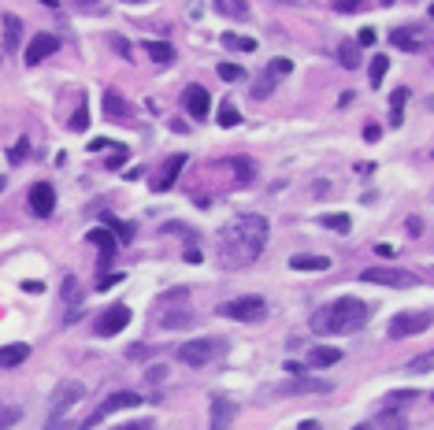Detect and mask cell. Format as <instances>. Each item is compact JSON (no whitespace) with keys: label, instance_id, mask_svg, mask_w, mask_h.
I'll list each match as a JSON object with an SVG mask.
<instances>
[{"label":"cell","instance_id":"1","mask_svg":"<svg viewBox=\"0 0 434 430\" xmlns=\"http://www.w3.org/2000/svg\"><path fill=\"white\" fill-rule=\"evenodd\" d=\"M267 226L264 215H242L238 223H230L219 230V252H223V263L227 267H242V263H253L256 256L264 252L267 245Z\"/></svg>","mask_w":434,"mask_h":430},{"label":"cell","instance_id":"2","mask_svg":"<svg viewBox=\"0 0 434 430\" xmlns=\"http://www.w3.org/2000/svg\"><path fill=\"white\" fill-rule=\"evenodd\" d=\"M367 319H372V312H367V304L360 297H338L330 300V304H323L316 315H312V331L330 337V334H356L367 326Z\"/></svg>","mask_w":434,"mask_h":430},{"label":"cell","instance_id":"3","mask_svg":"<svg viewBox=\"0 0 434 430\" xmlns=\"http://www.w3.org/2000/svg\"><path fill=\"white\" fill-rule=\"evenodd\" d=\"M82 397H86V386H82V382H75V379L60 382L56 393H52V411H49V423H45V430H63V416H67V411L75 408Z\"/></svg>","mask_w":434,"mask_h":430},{"label":"cell","instance_id":"4","mask_svg":"<svg viewBox=\"0 0 434 430\" xmlns=\"http://www.w3.org/2000/svg\"><path fill=\"white\" fill-rule=\"evenodd\" d=\"M219 315L223 319H234V323H260L267 315V300L264 297H234L227 304H219Z\"/></svg>","mask_w":434,"mask_h":430},{"label":"cell","instance_id":"5","mask_svg":"<svg viewBox=\"0 0 434 430\" xmlns=\"http://www.w3.org/2000/svg\"><path fill=\"white\" fill-rule=\"evenodd\" d=\"M286 75H293V63L286 60V56H275V60L260 71V78L253 82V97H256V100H267V97L275 93V89L282 86Z\"/></svg>","mask_w":434,"mask_h":430},{"label":"cell","instance_id":"6","mask_svg":"<svg viewBox=\"0 0 434 430\" xmlns=\"http://www.w3.org/2000/svg\"><path fill=\"white\" fill-rule=\"evenodd\" d=\"M219 353H223V342H219V337H201V342H182L174 356H179L182 363H190V368H205Z\"/></svg>","mask_w":434,"mask_h":430},{"label":"cell","instance_id":"7","mask_svg":"<svg viewBox=\"0 0 434 430\" xmlns=\"http://www.w3.org/2000/svg\"><path fill=\"white\" fill-rule=\"evenodd\" d=\"M141 405V393H130V390H119V393H112V397L104 401V405H100L93 416L86 419V423H78L75 430H93L97 423H104L108 416H115V411H123V408H137Z\"/></svg>","mask_w":434,"mask_h":430},{"label":"cell","instance_id":"8","mask_svg":"<svg viewBox=\"0 0 434 430\" xmlns=\"http://www.w3.org/2000/svg\"><path fill=\"white\" fill-rule=\"evenodd\" d=\"M360 282H375V286H393V289H412L415 274L412 271H401V267H367L364 274H360Z\"/></svg>","mask_w":434,"mask_h":430},{"label":"cell","instance_id":"9","mask_svg":"<svg viewBox=\"0 0 434 430\" xmlns=\"http://www.w3.org/2000/svg\"><path fill=\"white\" fill-rule=\"evenodd\" d=\"M434 323V312H401L390 319V337H412V334H423L427 326Z\"/></svg>","mask_w":434,"mask_h":430},{"label":"cell","instance_id":"10","mask_svg":"<svg viewBox=\"0 0 434 430\" xmlns=\"http://www.w3.org/2000/svg\"><path fill=\"white\" fill-rule=\"evenodd\" d=\"M182 108H186V115H190V119L205 123V119L212 115V97H208V89L201 86V82L186 86V93H182Z\"/></svg>","mask_w":434,"mask_h":430},{"label":"cell","instance_id":"11","mask_svg":"<svg viewBox=\"0 0 434 430\" xmlns=\"http://www.w3.org/2000/svg\"><path fill=\"white\" fill-rule=\"evenodd\" d=\"M26 200H30V212L38 215V219H49L52 208H56V189H52L49 182H38V186H30Z\"/></svg>","mask_w":434,"mask_h":430},{"label":"cell","instance_id":"12","mask_svg":"<svg viewBox=\"0 0 434 430\" xmlns=\"http://www.w3.org/2000/svg\"><path fill=\"white\" fill-rule=\"evenodd\" d=\"M126 323H130V308H126V304H115V308H108V312L97 319V334H100V337H112V334H119V331H126Z\"/></svg>","mask_w":434,"mask_h":430},{"label":"cell","instance_id":"13","mask_svg":"<svg viewBox=\"0 0 434 430\" xmlns=\"http://www.w3.org/2000/svg\"><path fill=\"white\" fill-rule=\"evenodd\" d=\"M56 49H60V41L52 38V34H38V38L26 45V56H23V60H26V67H38V63H41V60H49Z\"/></svg>","mask_w":434,"mask_h":430},{"label":"cell","instance_id":"14","mask_svg":"<svg viewBox=\"0 0 434 430\" xmlns=\"http://www.w3.org/2000/svg\"><path fill=\"white\" fill-rule=\"evenodd\" d=\"M334 386H330L327 379H293V382H282L279 393H286V397H301V393H330Z\"/></svg>","mask_w":434,"mask_h":430},{"label":"cell","instance_id":"15","mask_svg":"<svg viewBox=\"0 0 434 430\" xmlns=\"http://www.w3.org/2000/svg\"><path fill=\"white\" fill-rule=\"evenodd\" d=\"M182 163H186V156H182V152L163 163V167H160V175L152 178V189H156V193H168L174 182H179V175H182Z\"/></svg>","mask_w":434,"mask_h":430},{"label":"cell","instance_id":"16","mask_svg":"<svg viewBox=\"0 0 434 430\" xmlns=\"http://www.w3.org/2000/svg\"><path fill=\"white\" fill-rule=\"evenodd\" d=\"M234 401L227 397H212V423L208 430H230V423H234Z\"/></svg>","mask_w":434,"mask_h":430},{"label":"cell","instance_id":"17","mask_svg":"<svg viewBox=\"0 0 434 430\" xmlns=\"http://www.w3.org/2000/svg\"><path fill=\"white\" fill-rule=\"evenodd\" d=\"M308 363L312 368H334V363H341V349H334V345H316V349L308 353Z\"/></svg>","mask_w":434,"mask_h":430},{"label":"cell","instance_id":"18","mask_svg":"<svg viewBox=\"0 0 434 430\" xmlns=\"http://www.w3.org/2000/svg\"><path fill=\"white\" fill-rule=\"evenodd\" d=\"M26 356H30V345H23V342L4 345V349H0V368H4V371H12V368H19Z\"/></svg>","mask_w":434,"mask_h":430},{"label":"cell","instance_id":"19","mask_svg":"<svg viewBox=\"0 0 434 430\" xmlns=\"http://www.w3.org/2000/svg\"><path fill=\"white\" fill-rule=\"evenodd\" d=\"M86 241H89V245H97V249H104L108 256H115V252H119V237H112V230H108V226H93V230L86 234Z\"/></svg>","mask_w":434,"mask_h":430},{"label":"cell","instance_id":"20","mask_svg":"<svg viewBox=\"0 0 434 430\" xmlns=\"http://www.w3.org/2000/svg\"><path fill=\"white\" fill-rule=\"evenodd\" d=\"M23 45V23L19 15H4V49L8 52H19Z\"/></svg>","mask_w":434,"mask_h":430},{"label":"cell","instance_id":"21","mask_svg":"<svg viewBox=\"0 0 434 430\" xmlns=\"http://www.w3.org/2000/svg\"><path fill=\"white\" fill-rule=\"evenodd\" d=\"M163 234H182V237H186V260H190V263H201L197 234H193V230H186L182 223H168V226H163Z\"/></svg>","mask_w":434,"mask_h":430},{"label":"cell","instance_id":"22","mask_svg":"<svg viewBox=\"0 0 434 430\" xmlns=\"http://www.w3.org/2000/svg\"><path fill=\"white\" fill-rule=\"evenodd\" d=\"M104 115L108 119H130V104L123 100V93L108 89V93H104Z\"/></svg>","mask_w":434,"mask_h":430},{"label":"cell","instance_id":"23","mask_svg":"<svg viewBox=\"0 0 434 430\" xmlns=\"http://www.w3.org/2000/svg\"><path fill=\"white\" fill-rule=\"evenodd\" d=\"M63 300L71 304V312H67V323L71 319H78V308H82V294H78V278L75 274H67L63 278Z\"/></svg>","mask_w":434,"mask_h":430},{"label":"cell","instance_id":"24","mask_svg":"<svg viewBox=\"0 0 434 430\" xmlns=\"http://www.w3.org/2000/svg\"><path fill=\"white\" fill-rule=\"evenodd\" d=\"M390 41L397 45V49H404V52H415L420 49V30H404V26H397V30L390 34Z\"/></svg>","mask_w":434,"mask_h":430},{"label":"cell","instance_id":"25","mask_svg":"<svg viewBox=\"0 0 434 430\" xmlns=\"http://www.w3.org/2000/svg\"><path fill=\"white\" fill-rule=\"evenodd\" d=\"M290 267L293 271H327L330 260H327V256H293Z\"/></svg>","mask_w":434,"mask_h":430},{"label":"cell","instance_id":"26","mask_svg":"<svg viewBox=\"0 0 434 430\" xmlns=\"http://www.w3.org/2000/svg\"><path fill=\"white\" fill-rule=\"evenodd\" d=\"M227 163H230V171H234V178L242 182V186H245V182H253L256 167H253V160H249V156H234V160H227Z\"/></svg>","mask_w":434,"mask_h":430},{"label":"cell","instance_id":"27","mask_svg":"<svg viewBox=\"0 0 434 430\" xmlns=\"http://www.w3.org/2000/svg\"><path fill=\"white\" fill-rule=\"evenodd\" d=\"M216 8L230 19H249V0H216Z\"/></svg>","mask_w":434,"mask_h":430},{"label":"cell","instance_id":"28","mask_svg":"<svg viewBox=\"0 0 434 430\" xmlns=\"http://www.w3.org/2000/svg\"><path fill=\"white\" fill-rule=\"evenodd\" d=\"M323 226H327V230H334V234H349L353 230V219H349L345 212H334V215H323L319 219Z\"/></svg>","mask_w":434,"mask_h":430},{"label":"cell","instance_id":"29","mask_svg":"<svg viewBox=\"0 0 434 430\" xmlns=\"http://www.w3.org/2000/svg\"><path fill=\"white\" fill-rule=\"evenodd\" d=\"M145 52H149L156 63H171L174 60V49H171L168 41H145Z\"/></svg>","mask_w":434,"mask_h":430},{"label":"cell","instance_id":"30","mask_svg":"<svg viewBox=\"0 0 434 430\" xmlns=\"http://www.w3.org/2000/svg\"><path fill=\"white\" fill-rule=\"evenodd\" d=\"M404 97H409V89H393V97H390V123L393 126H401V119H404Z\"/></svg>","mask_w":434,"mask_h":430},{"label":"cell","instance_id":"31","mask_svg":"<svg viewBox=\"0 0 434 430\" xmlns=\"http://www.w3.org/2000/svg\"><path fill=\"white\" fill-rule=\"evenodd\" d=\"M19 419H23V408L19 405H0V430H12Z\"/></svg>","mask_w":434,"mask_h":430},{"label":"cell","instance_id":"32","mask_svg":"<svg viewBox=\"0 0 434 430\" xmlns=\"http://www.w3.org/2000/svg\"><path fill=\"white\" fill-rule=\"evenodd\" d=\"M216 119H219V126H227V130H230V126H238V123H242V112H238V108L227 100V104L219 108V115H216Z\"/></svg>","mask_w":434,"mask_h":430},{"label":"cell","instance_id":"33","mask_svg":"<svg viewBox=\"0 0 434 430\" xmlns=\"http://www.w3.org/2000/svg\"><path fill=\"white\" fill-rule=\"evenodd\" d=\"M338 60L345 63L349 71L360 67V45H341V49H338Z\"/></svg>","mask_w":434,"mask_h":430},{"label":"cell","instance_id":"34","mask_svg":"<svg viewBox=\"0 0 434 430\" xmlns=\"http://www.w3.org/2000/svg\"><path fill=\"white\" fill-rule=\"evenodd\" d=\"M223 45L227 49H238V52H253L256 49L253 38H238V34H223Z\"/></svg>","mask_w":434,"mask_h":430},{"label":"cell","instance_id":"35","mask_svg":"<svg viewBox=\"0 0 434 430\" xmlns=\"http://www.w3.org/2000/svg\"><path fill=\"white\" fill-rule=\"evenodd\" d=\"M104 223H108V230H115V234H119V241H130V237H134V226H130V223H123V219H112V215H108Z\"/></svg>","mask_w":434,"mask_h":430},{"label":"cell","instance_id":"36","mask_svg":"<svg viewBox=\"0 0 434 430\" xmlns=\"http://www.w3.org/2000/svg\"><path fill=\"white\" fill-rule=\"evenodd\" d=\"M386 71H390V56H375L372 60V86H378L386 78Z\"/></svg>","mask_w":434,"mask_h":430},{"label":"cell","instance_id":"37","mask_svg":"<svg viewBox=\"0 0 434 430\" xmlns=\"http://www.w3.org/2000/svg\"><path fill=\"white\" fill-rule=\"evenodd\" d=\"M216 75L223 78V82H242V75H245V71L238 67V63H219V67H216Z\"/></svg>","mask_w":434,"mask_h":430},{"label":"cell","instance_id":"38","mask_svg":"<svg viewBox=\"0 0 434 430\" xmlns=\"http://www.w3.org/2000/svg\"><path fill=\"white\" fill-rule=\"evenodd\" d=\"M364 4H367V0H334V12L353 15V12H364Z\"/></svg>","mask_w":434,"mask_h":430},{"label":"cell","instance_id":"39","mask_svg":"<svg viewBox=\"0 0 434 430\" xmlns=\"http://www.w3.org/2000/svg\"><path fill=\"white\" fill-rule=\"evenodd\" d=\"M86 126H89V108H86V100H82V108L71 115V130H86Z\"/></svg>","mask_w":434,"mask_h":430},{"label":"cell","instance_id":"40","mask_svg":"<svg viewBox=\"0 0 434 430\" xmlns=\"http://www.w3.org/2000/svg\"><path fill=\"white\" fill-rule=\"evenodd\" d=\"M427 368H434V353H423V356H415V360H409V371H427Z\"/></svg>","mask_w":434,"mask_h":430},{"label":"cell","instance_id":"41","mask_svg":"<svg viewBox=\"0 0 434 430\" xmlns=\"http://www.w3.org/2000/svg\"><path fill=\"white\" fill-rule=\"evenodd\" d=\"M115 430H156V423H152V419H137V423H123Z\"/></svg>","mask_w":434,"mask_h":430},{"label":"cell","instance_id":"42","mask_svg":"<svg viewBox=\"0 0 434 430\" xmlns=\"http://www.w3.org/2000/svg\"><path fill=\"white\" fill-rule=\"evenodd\" d=\"M115 282H123V274H100V282H97V289H112Z\"/></svg>","mask_w":434,"mask_h":430},{"label":"cell","instance_id":"43","mask_svg":"<svg viewBox=\"0 0 434 430\" xmlns=\"http://www.w3.org/2000/svg\"><path fill=\"white\" fill-rule=\"evenodd\" d=\"M123 160H126V149H123V145H115V152L108 156V167H119Z\"/></svg>","mask_w":434,"mask_h":430},{"label":"cell","instance_id":"44","mask_svg":"<svg viewBox=\"0 0 434 430\" xmlns=\"http://www.w3.org/2000/svg\"><path fill=\"white\" fill-rule=\"evenodd\" d=\"M286 371H290V379H304V368H301V363H286Z\"/></svg>","mask_w":434,"mask_h":430},{"label":"cell","instance_id":"45","mask_svg":"<svg viewBox=\"0 0 434 430\" xmlns=\"http://www.w3.org/2000/svg\"><path fill=\"white\" fill-rule=\"evenodd\" d=\"M375 41V30L372 26H364V30H360V45H372Z\"/></svg>","mask_w":434,"mask_h":430},{"label":"cell","instance_id":"46","mask_svg":"<svg viewBox=\"0 0 434 430\" xmlns=\"http://www.w3.org/2000/svg\"><path fill=\"white\" fill-rule=\"evenodd\" d=\"M112 45L119 49V56H130V49H126V41H123V38H112Z\"/></svg>","mask_w":434,"mask_h":430},{"label":"cell","instance_id":"47","mask_svg":"<svg viewBox=\"0 0 434 430\" xmlns=\"http://www.w3.org/2000/svg\"><path fill=\"white\" fill-rule=\"evenodd\" d=\"M375 252H378V256H382V260H390V256H393L397 249H393V245H378V249H375Z\"/></svg>","mask_w":434,"mask_h":430},{"label":"cell","instance_id":"48","mask_svg":"<svg viewBox=\"0 0 434 430\" xmlns=\"http://www.w3.org/2000/svg\"><path fill=\"white\" fill-rule=\"evenodd\" d=\"M23 156H26V141H19V145L12 149V160H23Z\"/></svg>","mask_w":434,"mask_h":430},{"label":"cell","instance_id":"49","mask_svg":"<svg viewBox=\"0 0 434 430\" xmlns=\"http://www.w3.org/2000/svg\"><path fill=\"white\" fill-rule=\"evenodd\" d=\"M149 382H163V368H149Z\"/></svg>","mask_w":434,"mask_h":430},{"label":"cell","instance_id":"50","mask_svg":"<svg viewBox=\"0 0 434 430\" xmlns=\"http://www.w3.org/2000/svg\"><path fill=\"white\" fill-rule=\"evenodd\" d=\"M378 134H382L378 126H367V130H364V137H367V141H378Z\"/></svg>","mask_w":434,"mask_h":430},{"label":"cell","instance_id":"51","mask_svg":"<svg viewBox=\"0 0 434 430\" xmlns=\"http://www.w3.org/2000/svg\"><path fill=\"white\" fill-rule=\"evenodd\" d=\"M297 430H319V423H316V419H304V423H301Z\"/></svg>","mask_w":434,"mask_h":430},{"label":"cell","instance_id":"52","mask_svg":"<svg viewBox=\"0 0 434 430\" xmlns=\"http://www.w3.org/2000/svg\"><path fill=\"white\" fill-rule=\"evenodd\" d=\"M356 430H375V427H372V423H360V427H356Z\"/></svg>","mask_w":434,"mask_h":430},{"label":"cell","instance_id":"53","mask_svg":"<svg viewBox=\"0 0 434 430\" xmlns=\"http://www.w3.org/2000/svg\"><path fill=\"white\" fill-rule=\"evenodd\" d=\"M41 4H49V8H56V0H41Z\"/></svg>","mask_w":434,"mask_h":430},{"label":"cell","instance_id":"54","mask_svg":"<svg viewBox=\"0 0 434 430\" xmlns=\"http://www.w3.org/2000/svg\"><path fill=\"white\" fill-rule=\"evenodd\" d=\"M279 4H297V0H279Z\"/></svg>","mask_w":434,"mask_h":430},{"label":"cell","instance_id":"55","mask_svg":"<svg viewBox=\"0 0 434 430\" xmlns=\"http://www.w3.org/2000/svg\"><path fill=\"white\" fill-rule=\"evenodd\" d=\"M0 189H4V175H0Z\"/></svg>","mask_w":434,"mask_h":430},{"label":"cell","instance_id":"56","mask_svg":"<svg viewBox=\"0 0 434 430\" xmlns=\"http://www.w3.org/2000/svg\"><path fill=\"white\" fill-rule=\"evenodd\" d=\"M382 4H393V0H382Z\"/></svg>","mask_w":434,"mask_h":430},{"label":"cell","instance_id":"57","mask_svg":"<svg viewBox=\"0 0 434 430\" xmlns=\"http://www.w3.org/2000/svg\"><path fill=\"white\" fill-rule=\"evenodd\" d=\"M431 15H434V4H431Z\"/></svg>","mask_w":434,"mask_h":430},{"label":"cell","instance_id":"58","mask_svg":"<svg viewBox=\"0 0 434 430\" xmlns=\"http://www.w3.org/2000/svg\"><path fill=\"white\" fill-rule=\"evenodd\" d=\"M134 4H137V0H134Z\"/></svg>","mask_w":434,"mask_h":430}]
</instances>
